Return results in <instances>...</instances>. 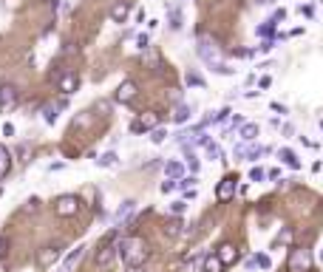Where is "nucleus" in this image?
Masks as SVG:
<instances>
[{"instance_id": "nucleus-24", "label": "nucleus", "mask_w": 323, "mask_h": 272, "mask_svg": "<svg viewBox=\"0 0 323 272\" xmlns=\"http://www.w3.org/2000/svg\"><path fill=\"white\" fill-rule=\"evenodd\" d=\"M165 139H167V131H165V128H150V142H153V145H162Z\"/></svg>"}, {"instance_id": "nucleus-9", "label": "nucleus", "mask_w": 323, "mask_h": 272, "mask_svg": "<svg viewBox=\"0 0 323 272\" xmlns=\"http://www.w3.org/2000/svg\"><path fill=\"white\" fill-rule=\"evenodd\" d=\"M60 255H62V247H60V244H51V247H43L40 253H37V264H40V266L46 269V266H51L57 258H60Z\"/></svg>"}, {"instance_id": "nucleus-14", "label": "nucleus", "mask_w": 323, "mask_h": 272, "mask_svg": "<svg viewBox=\"0 0 323 272\" xmlns=\"http://www.w3.org/2000/svg\"><path fill=\"white\" fill-rule=\"evenodd\" d=\"M224 269H227V266L219 261V255H216V253H210V255L201 258V272H224Z\"/></svg>"}, {"instance_id": "nucleus-38", "label": "nucleus", "mask_w": 323, "mask_h": 272, "mask_svg": "<svg viewBox=\"0 0 323 272\" xmlns=\"http://www.w3.org/2000/svg\"><path fill=\"white\" fill-rule=\"evenodd\" d=\"M187 159H190V162H187V164H190V170L196 173V170H199V159H196V156H187Z\"/></svg>"}, {"instance_id": "nucleus-32", "label": "nucleus", "mask_w": 323, "mask_h": 272, "mask_svg": "<svg viewBox=\"0 0 323 272\" xmlns=\"http://www.w3.org/2000/svg\"><path fill=\"white\" fill-rule=\"evenodd\" d=\"M6 247H9V238H6V236H0V258H6V253H9Z\"/></svg>"}, {"instance_id": "nucleus-13", "label": "nucleus", "mask_w": 323, "mask_h": 272, "mask_svg": "<svg viewBox=\"0 0 323 272\" xmlns=\"http://www.w3.org/2000/svg\"><path fill=\"white\" fill-rule=\"evenodd\" d=\"M216 255H219V261H221L224 266H232V264L238 261V249L232 247V244H221V247H219V253H216Z\"/></svg>"}, {"instance_id": "nucleus-40", "label": "nucleus", "mask_w": 323, "mask_h": 272, "mask_svg": "<svg viewBox=\"0 0 323 272\" xmlns=\"http://www.w3.org/2000/svg\"><path fill=\"white\" fill-rule=\"evenodd\" d=\"M258 85H261V88H269V85H272V77H261V82Z\"/></svg>"}, {"instance_id": "nucleus-11", "label": "nucleus", "mask_w": 323, "mask_h": 272, "mask_svg": "<svg viewBox=\"0 0 323 272\" xmlns=\"http://www.w3.org/2000/svg\"><path fill=\"white\" fill-rule=\"evenodd\" d=\"M66 105H68V99H60L57 105L54 102H46L43 111H40V114H43V119H46V125H54V122H57V114H60Z\"/></svg>"}, {"instance_id": "nucleus-33", "label": "nucleus", "mask_w": 323, "mask_h": 272, "mask_svg": "<svg viewBox=\"0 0 323 272\" xmlns=\"http://www.w3.org/2000/svg\"><path fill=\"white\" fill-rule=\"evenodd\" d=\"M187 85H201V88H204V79L196 77V74H187Z\"/></svg>"}, {"instance_id": "nucleus-3", "label": "nucleus", "mask_w": 323, "mask_h": 272, "mask_svg": "<svg viewBox=\"0 0 323 272\" xmlns=\"http://www.w3.org/2000/svg\"><path fill=\"white\" fill-rule=\"evenodd\" d=\"M116 253H119V241H116V233H111L108 238H105L102 244H99V249H97V266L99 269H105V266H111L114 264V258H116Z\"/></svg>"}, {"instance_id": "nucleus-37", "label": "nucleus", "mask_w": 323, "mask_h": 272, "mask_svg": "<svg viewBox=\"0 0 323 272\" xmlns=\"http://www.w3.org/2000/svg\"><path fill=\"white\" fill-rule=\"evenodd\" d=\"M62 12H68V0H60V3H57V14H62Z\"/></svg>"}, {"instance_id": "nucleus-31", "label": "nucleus", "mask_w": 323, "mask_h": 272, "mask_svg": "<svg viewBox=\"0 0 323 272\" xmlns=\"http://www.w3.org/2000/svg\"><path fill=\"white\" fill-rule=\"evenodd\" d=\"M176 187H179V181H176V179H167L165 184H162V190H165V193H173Z\"/></svg>"}, {"instance_id": "nucleus-16", "label": "nucleus", "mask_w": 323, "mask_h": 272, "mask_svg": "<svg viewBox=\"0 0 323 272\" xmlns=\"http://www.w3.org/2000/svg\"><path fill=\"white\" fill-rule=\"evenodd\" d=\"M190 116H193L190 105L179 102V105H176V111H173V122H176V125H184V122H190Z\"/></svg>"}, {"instance_id": "nucleus-28", "label": "nucleus", "mask_w": 323, "mask_h": 272, "mask_svg": "<svg viewBox=\"0 0 323 272\" xmlns=\"http://www.w3.org/2000/svg\"><path fill=\"white\" fill-rule=\"evenodd\" d=\"M184 210H187V204H184V201H173V204H170V213H173V216H182Z\"/></svg>"}, {"instance_id": "nucleus-4", "label": "nucleus", "mask_w": 323, "mask_h": 272, "mask_svg": "<svg viewBox=\"0 0 323 272\" xmlns=\"http://www.w3.org/2000/svg\"><path fill=\"white\" fill-rule=\"evenodd\" d=\"M287 269L289 272H312V253L306 247L292 249V255L287 261Z\"/></svg>"}, {"instance_id": "nucleus-34", "label": "nucleus", "mask_w": 323, "mask_h": 272, "mask_svg": "<svg viewBox=\"0 0 323 272\" xmlns=\"http://www.w3.org/2000/svg\"><path fill=\"white\" fill-rule=\"evenodd\" d=\"M261 179H264V170H261V168H255V170L250 173V181H261Z\"/></svg>"}, {"instance_id": "nucleus-6", "label": "nucleus", "mask_w": 323, "mask_h": 272, "mask_svg": "<svg viewBox=\"0 0 323 272\" xmlns=\"http://www.w3.org/2000/svg\"><path fill=\"white\" fill-rule=\"evenodd\" d=\"M17 88H14L12 82H3L0 85V114H9V111L17 105Z\"/></svg>"}, {"instance_id": "nucleus-30", "label": "nucleus", "mask_w": 323, "mask_h": 272, "mask_svg": "<svg viewBox=\"0 0 323 272\" xmlns=\"http://www.w3.org/2000/svg\"><path fill=\"white\" fill-rule=\"evenodd\" d=\"M230 114H232L230 108H221V111H216V122H227V119H230Z\"/></svg>"}, {"instance_id": "nucleus-42", "label": "nucleus", "mask_w": 323, "mask_h": 272, "mask_svg": "<svg viewBox=\"0 0 323 272\" xmlns=\"http://www.w3.org/2000/svg\"><path fill=\"white\" fill-rule=\"evenodd\" d=\"M26 210H37V199H29V201H26Z\"/></svg>"}, {"instance_id": "nucleus-18", "label": "nucleus", "mask_w": 323, "mask_h": 272, "mask_svg": "<svg viewBox=\"0 0 323 272\" xmlns=\"http://www.w3.org/2000/svg\"><path fill=\"white\" fill-rule=\"evenodd\" d=\"M258 139V125L255 122H244L241 125V142H255Z\"/></svg>"}, {"instance_id": "nucleus-22", "label": "nucleus", "mask_w": 323, "mask_h": 272, "mask_svg": "<svg viewBox=\"0 0 323 272\" xmlns=\"http://www.w3.org/2000/svg\"><path fill=\"white\" fill-rule=\"evenodd\" d=\"M116 162H119V156H116V153H114V151L102 153V156H99V159H97V164H99V168H114V164H116Z\"/></svg>"}, {"instance_id": "nucleus-10", "label": "nucleus", "mask_w": 323, "mask_h": 272, "mask_svg": "<svg viewBox=\"0 0 323 272\" xmlns=\"http://www.w3.org/2000/svg\"><path fill=\"white\" fill-rule=\"evenodd\" d=\"M57 88L62 91V94H74V91L79 88V79H77V74H71V71H66V74H60V77H57Z\"/></svg>"}, {"instance_id": "nucleus-19", "label": "nucleus", "mask_w": 323, "mask_h": 272, "mask_svg": "<svg viewBox=\"0 0 323 272\" xmlns=\"http://www.w3.org/2000/svg\"><path fill=\"white\" fill-rule=\"evenodd\" d=\"M9 170H12V156H9V151L3 145H0V179H6Z\"/></svg>"}, {"instance_id": "nucleus-12", "label": "nucleus", "mask_w": 323, "mask_h": 272, "mask_svg": "<svg viewBox=\"0 0 323 272\" xmlns=\"http://www.w3.org/2000/svg\"><path fill=\"white\" fill-rule=\"evenodd\" d=\"M128 14H131V3L128 0H116L114 6H111V20H114V23H125Z\"/></svg>"}, {"instance_id": "nucleus-44", "label": "nucleus", "mask_w": 323, "mask_h": 272, "mask_svg": "<svg viewBox=\"0 0 323 272\" xmlns=\"http://www.w3.org/2000/svg\"><path fill=\"white\" fill-rule=\"evenodd\" d=\"M60 272H71V269H60Z\"/></svg>"}, {"instance_id": "nucleus-8", "label": "nucleus", "mask_w": 323, "mask_h": 272, "mask_svg": "<svg viewBox=\"0 0 323 272\" xmlns=\"http://www.w3.org/2000/svg\"><path fill=\"white\" fill-rule=\"evenodd\" d=\"M136 91H139V85L134 82V79H125L122 85H119V88H116V94H114V99L116 102H134V97H136Z\"/></svg>"}, {"instance_id": "nucleus-29", "label": "nucleus", "mask_w": 323, "mask_h": 272, "mask_svg": "<svg viewBox=\"0 0 323 272\" xmlns=\"http://www.w3.org/2000/svg\"><path fill=\"white\" fill-rule=\"evenodd\" d=\"M147 43H150V37H147V34H139V37H136V49L145 51V49H147Z\"/></svg>"}, {"instance_id": "nucleus-45", "label": "nucleus", "mask_w": 323, "mask_h": 272, "mask_svg": "<svg viewBox=\"0 0 323 272\" xmlns=\"http://www.w3.org/2000/svg\"><path fill=\"white\" fill-rule=\"evenodd\" d=\"M320 258H323V253H320Z\"/></svg>"}, {"instance_id": "nucleus-21", "label": "nucleus", "mask_w": 323, "mask_h": 272, "mask_svg": "<svg viewBox=\"0 0 323 272\" xmlns=\"http://www.w3.org/2000/svg\"><path fill=\"white\" fill-rule=\"evenodd\" d=\"M165 173L170 176V179H182V176H184V164L182 162H167L165 164Z\"/></svg>"}, {"instance_id": "nucleus-36", "label": "nucleus", "mask_w": 323, "mask_h": 272, "mask_svg": "<svg viewBox=\"0 0 323 272\" xmlns=\"http://www.w3.org/2000/svg\"><path fill=\"white\" fill-rule=\"evenodd\" d=\"M255 261H258V266H264V269H269V258H267V255H255Z\"/></svg>"}, {"instance_id": "nucleus-7", "label": "nucleus", "mask_w": 323, "mask_h": 272, "mask_svg": "<svg viewBox=\"0 0 323 272\" xmlns=\"http://www.w3.org/2000/svg\"><path fill=\"white\" fill-rule=\"evenodd\" d=\"M235 184H238V176H224V179L219 181V187H216V199L219 201H230L232 196H235Z\"/></svg>"}, {"instance_id": "nucleus-1", "label": "nucleus", "mask_w": 323, "mask_h": 272, "mask_svg": "<svg viewBox=\"0 0 323 272\" xmlns=\"http://www.w3.org/2000/svg\"><path fill=\"white\" fill-rule=\"evenodd\" d=\"M196 51H199L201 62H204L213 74H224V77L235 74V68H230L224 62V57H221V46L210 34H199V46H196Z\"/></svg>"}, {"instance_id": "nucleus-5", "label": "nucleus", "mask_w": 323, "mask_h": 272, "mask_svg": "<svg viewBox=\"0 0 323 272\" xmlns=\"http://www.w3.org/2000/svg\"><path fill=\"white\" fill-rule=\"evenodd\" d=\"M54 213L62 218H71L79 213V199L77 196H60V199L54 201Z\"/></svg>"}, {"instance_id": "nucleus-26", "label": "nucleus", "mask_w": 323, "mask_h": 272, "mask_svg": "<svg viewBox=\"0 0 323 272\" xmlns=\"http://www.w3.org/2000/svg\"><path fill=\"white\" fill-rule=\"evenodd\" d=\"M170 29L173 31L182 29V12H176V9H170Z\"/></svg>"}, {"instance_id": "nucleus-41", "label": "nucleus", "mask_w": 323, "mask_h": 272, "mask_svg": "<svg viewBox=\"0 0 323 272\" xmlns=\"http://www.w3.org/2000/svg\"><path fill=\"white\" fill-rule=\"evenodd\" d=\"M272 111H275V114H284V111H287V108H284V105H281V102H272Z\"/></svg>"}, {"instance_id": "nucleus-43", "label": "nucleus", "mask_w": 323, "mask_h": 272, "mask_svg": "<svg viewBox=\"0 0 323 272\" xmlns=\"http://www.w3.org/2000/svg\"><path fill=\"white\" fill-rule=\"evenodd\" d=\"M128 272H145V266H128Z\"/></svg>"}, {"instance_id": "nucleus-27", "label": "nucleus", "mask_w": 323, "mask_h": 272, "mask_svg": "<svg viewBox=\"0 0 323 272\" xmlns=\"http://www.w3.org/2000/svg\"><path fill=\"white\" fill-rule=\"evenodd\" d=\"M196 181H199V179H196V176H182V179H179V187H193V184H196Z\"/></svg>"}, {"instance_id": "nucleus-39", "label": "nucleus", "mask_w": 323, "mask_h": 272, "mask_svg": "<svg viewBox=\"0 0 323 272\" xmlns=\"http://www.w3.org/2000/svg\"><path fill=\"white\" fill-rule=\"evenodd\" d=\"M3 136H14V128L9 125V122H6V125H3Z\"/></svg>"}, {"instance_id": "nucleus-2", "label": "nucleus", "mask_w": 323, "mask_h": 272, "mask_svg": "<svg viewBox=\"0 0 323 272\" xmlns=\"http://www.w3.org/2000/svg\"><path fill=\"white\" fill-rule=\"evenodd\" d=\"M119 255H122V261L128 266H145V261L150 258V249H147V241L139 236L134 238H125V241H119Z\"/></svg>"}, {"instance_id": "nucleus-17", "label": "nucleus", "mask_w": 323, "mask_h": 272, "mask_svg": "<svg viewBox=\"0 0 323 272\" xmlns=\"http://www.w3.org/2000/svg\"><path fill=\"white\" fill-rule=\"evenodd\" d=\"M82 253H85V244H79V247H74L71 253H68L66 264H62V269H74V266H77V261L82 258Z\"/></svg>"}, {"instance_id": "nucleus-23", "label": "nucleus", "mask_w": 323, "mask_h": 272, "mask_svg": "<svg viewBox=\"0 0 323 272\" xmlns=\"http://www.w3.org/2000/svg\"><path fill=\"white\" fill-rule=\"evenodd\" d=\"M182 227H184L182 218H179V221H176V218H170V221L165 224V233H167V236H182Z\"/></svg>"}, {"instance_id": "nucleus-25", "label": "nucleus", "mask_w": 323, "mask_h": 272, "mask_svg": "<svg viewBox=\"0 0 323 272\" xmlns=\"http://www.w3.org/2000/svg\"><path fill=\"white\" fill-rule=\"evenodd\" d=\"M275 26H278V20H267V23H264V26H258V34H261V37H272L275 34Z\"/></svg>"}, {"instance_id": "nucleus-20", "label": "nucleus", "mask_w": 323, "mask_h": 272, "mask_svg": "<svg viewBox=\"0 0 323 272\" xmlns=\"http://www.w3.org/2000/svg\"><path fill=\"white\" fill-rule=\"evenodd\" d=\"M278 156H281V162L289 164L292 170H298V168H300V159H298V153H295V151H287V148H284V151H281Z\"/></svg>"}, {"instance_id": "nucleus-15", "label": "nucleus", "mask_w": 323, "mask_h": 272, "mask_svg": "<svg viewBox=\"0 0 323 272\" xmlns=\"http://www.w3.org/2000/svg\"><path fill=\"white\" fill-rule=\"evenodd\" d=\"M131 213H136V201L128 199V201H122V204H119V210L114 213V224H122L125 218L131 216Z\"/></svg>"}, {"instance_id": "nucleus-35", "label": "nucleus", "mask_w": 323, "mask_h": 272, "mask_svg": "<svg viewBox=\"0 0 323 272\" xmlns=\"http://www.w3.org/2000/svg\"><path fill=\"white\" fill-rule=\"evenodd\" d=\"M272 46H275V40H272V37H269V40H264L261 46H258V51H269V49H272Z\"/></svg>"}]
</instances>
